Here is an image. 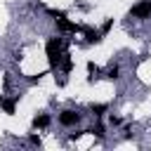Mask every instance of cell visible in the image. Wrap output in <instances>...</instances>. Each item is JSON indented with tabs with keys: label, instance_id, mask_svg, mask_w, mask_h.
Instances as JSON below:
<instances>
[{
	"label": "cell",
	"instance_id": "9c48e42d",
	"mask_svg": "<svg viewBox=\"0 0 151 151\" xmlns=\"http://www.w3.org/2000/svg\"><path fill=\"white\" fill-rule=\"evenodd\" d=\"M97 73H99V68H97V66H94L92 61H87V80H90V83H92V80L97 78Z\"/></svg>",
	"mask_w": 151,
	"mask_h": 151
},
{
	"label": "cell",
	"instance_id": "3957f363",
	"mask_svg": "<svg viewBox=\"0 0 151 151\" xmlns=\"http://www.w3.org/2000/svg\"><path fill=\"white\" fill-rule=\"evenodd\" d=\"M59 123H61V125H66V127L78 125V123H80V113H78V111L66 109V111H61V113H59Z\"/></svg>",
	"mask_w": 151,
	"mask_h": 151
},
{
	"label": "cell",
	"instance_id": "8992f818",
	"mask_svg": "<svg viewBox=\"0 0 151 151\" xmlns=\"http://www.w3.org/2000/svg\"><path fill=\"white\" fill-rule=\"evenodd\" d=\"M47 125H50V116L40 113V116H35V118H33V127H35V130H45Z\"/></svg>",
	"mask_w": 151,
	"mask_h": 151
},
{
	"label": "cell",
	"instance_id": "277c9868",
	"mask_svg": "<svg viewBox=\"0 0 151 151\" xmlns=\"http://www.w3.org/2000/svg\"><path fill=\"white\" fill-rule=\"evenodd\" d=\"M57 26H59V31H64V33H76V31H80V26H76L73 21H68L66 17H59V19H57Z\"/></svg>",
	"mask_w": 151,
	"mask_h": 151
},
{
	"label": "cell",
	"instance_id": "7c38bea8",
	"mask_svg": "<svg viewBox=\"0 0 151 151\" xmlns=\"http://www.w3.org/2000/svg\"><path fill=\"white\" fill-rule=\"evenodd\" d=\"M111 28H113V19H106V21H104V26H101V33H109Z\"/></svg>",
	"mask_w": 151,
	"mask_h": 151
},
{
	"label": "cell",
	"instance_id": "52a82bcc",
	"mask_svg": "<svg viewBox=\"0 0 151 151\" xmlns=\"http://www.w3.org/2000/svg\"><path fill=\"white\" fill-rule=\"evenodd\" d=\"M59 68H61V71H66V73H71V71H73V59H71V54H68V52L64 54V59H61V66H59Z\"/></svg>",
	"mask_w": 151,
	"mask_h": 151
},
{
	"label": "cell",
	"instance_id": "5bb4252c",
	"mask_svg": "<svg viewBox=\"0 0 151 151\" xmlns=\"http://www.w3.org/2000/svg\"><path fill=\"white\" fill-rule=\"evenodd\" d=\"M31 142H33V144H38V146H40V137H38V134H31Z\"/></svg>",
	"mask_w": 151,
	"mask_h": 151
},
{
	"label": "cell",
	"instance_id": "ba28073f",
	"mask_svg": "<svg viewBox=\"0 0 151 151\" xmlns=\"http://www.w3.org/2000/svg\"><path fill=\"white\" fill-rule=\"evenodd\" d=\"M2 109H5V113H14V106H17V99H2V104H0Z\"/></svg>",
	"mask_w": 151,
	"mask_h": 151
},
{
	"label": "cell",
	"instance_id": "6da1fadb",
	"mask_svg": "<svg viewBox=\"0 0 151 151\" xmlns=\"http://www.w3.org/2000/svg\"><path fill=\"white\" fill-rule=\"evenodd\" d=\"M45 50H47V61H50V68H59L61 66V59H64V40L61 38H50L47 40V45H45Z\"/></svg>",
	"mask_w": 151,
	"mask_h": 151
},
{
	"label": "cell",
	"instance_id": "4fadbf2b",
	"mask_svg": "<svg viewBox=\"0 0 151 151\" xmlns=\"http://www.w3.org/2000/svg\"><path fill=\"white\" fill-rule=\"evenodd\" d=\"M90 132H94L97 137H104V125H94V127H92Z\"/></svg>",
	"mask_w": 151,
	"mask_h": 151
},
{
	"label": "cell",
	"instance_id": "7a4b0ae2",
	"mask_svg": "<svg viewBox=\"0 0 151 151\" xmlns=\"http://www.w3.org/2000/svg\"><path fill=\"white\" fill-rule=\"evenodd\" d=\"M149 14H151V0H142L130 9V17H134V19H146Z\"/></svg>",
	"mask_w": 151,
	"mask_h": 151
},
{
	"label": "cell",
	"instance_id": "30bf717a",
	"mask_svg": "<svg viewBox=\"0 0 151 151\" xmlns=\"http://www.w3.org/2000/svg\"><path fill=\"white\" fill-rule=\"evenodd\" d=\"M118 73H120V68L113 64V66H109V71H106V78H109V80H116V78H118Z\"/></svg>",
	"mask_w": 151,
	"mask_h": 151
},
{
	"label": "cell",
	"instance_id": "5b68a950",
	"mask_svg": "<svg viewBox=\"0 0 151 151\" xmlns=\"http://www.w3.org/2000/svg\"><path fill=\"white\" fill-rule=\"evenodd\" d=\"M85 40H87L90 45H97V42H101V31H92V28H85Z\"/></svg>",
	"mask_w": 151,
	"mask_h": 151
},
{
	"label": "cell",
	"instance_id": "8fae6325",
	"mask_svg": "<svg viewBox=\"0 0 151 151\" xmlns=\"http://www.w3.org/2000/svg\"><path fill=\"white\" fill-rule=\"evenodd\" d=\"M90 111H92L94 116H104V111H106V104H92V106H90Z\"/></svg>",
	"mask_w": 151,
	"mask_h": 151
}]
</instances>
